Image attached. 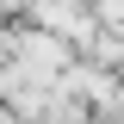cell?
I'll return each instance as SVG.
<instances>
[{"label": "cell", "instance_id": "cell-1", "mask_svg": "<svg viewBox=\"0 0 124 124\" xmlns=\"http://www.w3.org/2000/svg\"><path fill=\"white\" fill-rule=\"evenodd\" d=\"M31 13H37V25H56V31H75V37H87V31H81V6L75 0H31Z\"/></svg>", "mask_w": 124, "mask_h": 124}]
</instances>
